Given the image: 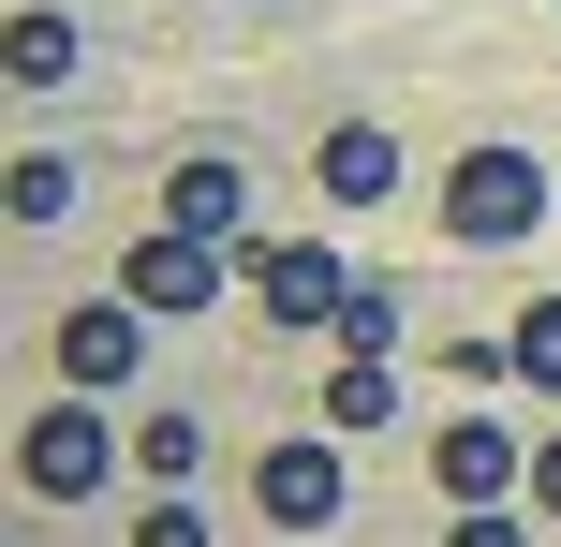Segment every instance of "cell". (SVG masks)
Returning <instances> with one entry per match:
<instances>
[{"label":"cell","mask_w":561,"mask_h":547,"mask_svg":"<svg viewBox=\"0 0 561 547\" xmlns=\"http://www.w3.org/2000/svg\"><path fill=\"white\" fill-rule=\"evenodd\" d=\"M237 282L266 296V326H340V296H355V266H340L325 237H252V252H237Z\"/></svg>","instance_id":"277c9868"},{"label":"cell","mask_w":561,"mask_h":547,"mask_svg":"<svg viewBox=\"0 0 561 547\" xmlns=\"http://www.w3.org/2000/svg\"><path fill=\"white\" fill-rule=\"evenodd\" d=\"M533 223H547V163H533V148H503V134L458 148V178H444V237H458V252H517Z\"/></svg>","instance_id":"6da1fadb"},{"label":"cell","mask_w":561,"mask_h":547,"mask_svg":"<svg viewBox=\"0 0 561 547\" xmlns=\"http://www.w3.org/2000/svg\"><path fill=\"white\" fill-rule=\"evenodd\" d=\"M340 355H399V282H355V296H340Z\"/></svg>","instance_id":"9a60e30c"},{"label":"cell","mask_w":561,"mask_h":547,"mask_svg":"<svg viewBox=\"0 0 561 547\" xmlns=\"http://www.w3.org/2000/svg\"><path fill=\"white\" fill-rule=\"evenodd\" d=\"M222 282H237V252H222V237H178V223H148L134 252H118V296H134L148 326H163V311H207Z\"/></svg>","instance_id":"3957f363"},{"label":"cell","mask_w":561,"mask_h":547,"mask_svg":"<svg viewBox=\"0 0 561 547\" xmlns=\"http://www.w3.org/2000/svg\"><path fill=\"white\" fill-rule=\"evenodd\" d=\"M134 459H148V489H193L207 430H193V414H134Z\"/></svg>","instance_id":"5bb4252c"},{"label":"cell","mask_w":561,"mask_h":547,"mask_svg":"<svg viewBox=\"0 0 561 547\" xmlns=\"http://www.w3.org/2000/svg\"><path fill=\"white\" fill-rule=\"evenodd\" d=\"M428 489H444V503H503V489H533V459H517L503 414H444V444H428Z\"/></svg>","instance_id":"8992f818"},{"label":"cell","mask_w":561,"mask_h":547,"mask_svg":"<svg viewBox=\"0 0 561 547\" xmlns=\"http://www.w3.org/2000/svg\"><path fill=\"white\" fill-rule=\"evenodd\" d=\"M163 223H178V237H222V252H252V163L193 148V163L163 178Z\"/></svg>","instance_id":"ba28073f"},{"label":"cell","mask_w":561,"mask_h":547,"mask_svg":"<svg viewBox=\"0 0 561 547\" xmlns=\"http://www.w3.org/2000/svg\"><path fill=\"white\" fill-rule=\"evenodd\" d=\"M399 414V355H340L325 371V430H385Z\"/></svg>","instance_id":"8fae6325"},{"label":"cell","mask_w":561,"mask_h":547,"mask_svg":"<svg viewBox=\"0 0 561 547\" xmlns=\"http://www.w3.org/2000/svg\"><path fill=\"white\" fill-rule=\"evenodd\" d=\"M533 503H547V518H561V444H533Z\"/></svg>","instance_id":"ac0fdd59"},{"label":"cell","mask_w":561,"mask_h":547,"mask_svg":"<svg viewBox=\"0 0 561 547\" xmlns=\"http://www.w3.org/2000/svg\"><path fill=\"white\" fill-rule=\"evenodd\" d=\"M134 355H148V311L134 296H89V311H59V385H134Z\"/></svg>","instance_id":"52a82bcc"},{"label":"cell","mask_w":561,"mask_h":547,"mask_svg":"<svg viewBox=\"0 0 561 547\" xmlns=\"http://www.w3.org/2000/svg\"><path fill=\"white\" fill-rule=\"evenodd\" d=\"M0 75H15V89H75L89 75L75 15H59V0H15V15H0Z\"/></svg>","instance_id":"30bf717a"},{"label":"cell","mask_w":561,"mask_h":547,"mask_svg":"<svg viewBox=\"0 0 561 547\" xmlns=\"http://www.w3.org/2000/svg\"><path fill=\"white\" fill-rule=\"evenodd\" d=\"M252 503H266L280 533H325V518H340V444H325V430L252 444Z\"/></svg>","instance_id":"5b68a950"},{"label":"cell","mask_w":561,"mask_h":547,"mask_svg":"<svg viewBox=\"0 0 561 547\" xmlns=\"http://www.w3.org/2000/svg\"><path fill=\"white\" fill-rule=\"evenodd\" d=\"M15 474H30V503H89V489L118 474V430H104V400H89V385H75V400H45V414L15 430Z\"/></svg>","instance_id":"7a4b0ae2"},{"label":"cell","mask_w":561,"mask_h":547,"mask_svg":"<svg viewBox=\"0 0 561 547\" xmlns=\"http://www.w3.org/2000/svg\"><path fill=\"white\" fill-rule=\"evenodd\" d=\"M444 547H533V533H517L503 503H458V533H444Z\"/></svg>","instance_id":"e0dca14e"},{"label":"cell","mask_w":561,"mask_h":547,"mask_svg":"<svg viewBox=\"0 0 561 547\" xmlns=\"http://www.w3.org/2000/svg\"><path fill=\"white\" fill-rule=\"evenodd\" d=\"M0 207H15V223H75V163H59V148L0 163Z\"/></svg>","instance_id":"7c38bea8"},{"label":"cell","mask_w":561,"mask_h":547,"mask_svg":"<svg viewBox=\"0 0 561 547\" xmlns=\"http://www.w3.org/2000/svg\"><path fill=\"white\" fill-rule=\"evenodd\" d=\"M310 193H325V207H385V193H399V134H385V118H325Z\"/></svg>","instance_id":"9c48e42d"},{"label":"cell","mask_w":561,"mask_h":547,"mask_svg":"<svg viewBox=\"0 0 561 547\" xmlns=\"http://www.w3.org/2000/svg\"><path fill=\"white\" fill-rule=\"evenodd\" d=\"M503 371L533 385V400H561V296H533V311H517V341H503Z\"/></svg>","instance_id":"4fadbf2b"},{"label":"cell","mask_w":561,"mask_h":547,"mask_svg":"<svg viewBox=\"0 0 561 547\" xmlns=\"http://www.w3.org/2000/svg\"><path fill=\"white\" fill-rule=\"evenodd\" d=\"M134 547H207V503H193V489H163V503H148V533H134Z\"/></svg>","instance_id":"2e32d148"}]
</instances>
